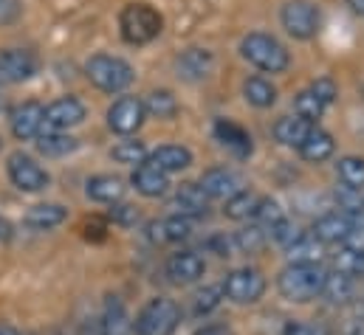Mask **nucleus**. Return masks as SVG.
Segmentation results:
<instances>
[{
    "instance_id": "obj_1",
    "label": "nucleus",
    "mask_w": 364,
    "mask_h": 335,
    "mask_svg": "<svg viewBox=\"0 0 364 335\" xmlns=\"http://www.w3.org/2000/svg\"><path fill=\"white\" fill-rule=\"evenodd\" d=\"M325 270L322 265H285L277 276V290L291 304H308L316 296H322Z\"/></svg>"
},
{
    "instance_id": "obj_2",
    "label": "nucleus",
    "mask_w": 364,
    "mask_h": 335,
    "mask_svg": "<svg viewBox=\"0 0 364 335\" xmlns=\"http://www.w3.org/2000/svg\"><path fill=\"white\" fill-rule=\"evenodd\" d=\"M164 28V17L150 3H127L119 14V34L130 45L153 43Z\"/></svg>"
},
{
    "instance_id": "obj_3",
    "label": "nucleus",
    "mask_w": 364,
    "mask_h": 335,
    "mask_svg": "<svg viewBox=\"0 0 364 335\" xmlns=\"http://www.w3.org/2000/svg\"><path fill=\"white\" fill-rule=\"evenodd\" d=\"M181 324V307L167 296H153L133 319V335H176Z\"/></svg>"
},
{
    "instance_id": "obj_4",
    "label": "nucleus",
    "mask_w": 364,
    "mask_h": 335,
    "mask_svg": "<svg viewBox=\"0 0 364 335\" xmlns=\"http://www.w3.org/2000/svg\"><path fill=\"white\" fill-rule=\"evenodd\" d=\"M85 77L102 93H122L136 79L133 65L127 60H122V57H113V54H96V57H91L85 62Z\"/></svg>"
},
{
    "instance_id": "obj_5",
    "label": "nucleus",
    "mask_w": 364,
    "mask_h": 335,
    "mask_svg": "<svg viewBox=\"0 0 364 335\" xmlns=\"http://www.w3.org/2000/svg\"><path fill=\"white\" fill-rule=\"evenodd\" d=\"M240 54H243L255 68H260V71H266V74H282V71L288 68V62H291L285 45H282L277 37L260 34V31L243 37Z\"/></svg>"
},
{
    "instance_id": "obj_6",
    "label": "nucleus",
    "mask_w": 364,
    "mask_h": 335,
    "mask_svg": "<svg viewBox=\"0 0 364 335\" xmlns=\"http://www.w3.org/2000/svg\"><path fill=\"white\" fill-rule=\"evenodd\" d=\"M223 299L235 304H257L266 293V276L257 268H235L223 279Z\"/></svg>"
},
{
    "instance_id": "obj_7",
    "label": "nucleus",
    "mask_w": 364,
    "mask_h": 335,
    "mask_svg": "<svg viewBox=\"0 0 364 335\" xmlns=\"http://www.w3.org/2000/svg\"><path fill=\"white\" fill-rule=\"evenodd\" d=\"M279 20H282V28L294 37V40H311L316 37L319 31V9L311 3V0H288L279 11Z\"/></svg>"
},
{
    "instance_id": "obj_8",
    "label": "nucleus",
    "mask_w": 364,
    "mask_h": 335,
    "mask_svg": "<svg viewBox=\"0 0 364 335\" xmlns=\"http://www.w3.org/2000/svg\"><path fill=\"white\" fill-rule=\"evenodd\" d=\"M6 172H9V180L20 192H28V194L48 189V183H51V175L26 153H11L6 161Z\"/></svg>"
},
{
    "instance_id": "obj_9",
    "label": "nucleus",
    "mask_w": 364,
    "mask_h": 335,
    "mask_svg": "<svg viewBox=\"0 0 364 335\" xmlns=\"http://www.w3.org/2000/svg\"><path fill=\"white\" fill-rule=\"evenodd\" d=\"M82 121H85V104L77 96H60L46 107L43 133H68Z\"/></svg>"
},
{
    "instance_id": "obj_10",
    "label": "nucleus",
    "mask_w": 364,
    "mask_h": 335,
    "mask_svg": "<svg viewBox=\"0 0 364 335\" xmlns=\"http://www.w3.org/2000/svg\"><path fill=\"white\" fill-rule=\"evenodd\" d=\"M144 104L136 96H119L110 107H107V127L119 136H133L141 124H144Z\"/></svg>"
},
{
    "instance_id": "obj_11",
    "label": "nucleus",
    "mask_w": 364,
    "mask_h": 335,
    "mask_svg": "<svg viewBox=\"0 0 364 335\" xmlns=\"http://www.w3.org/2000/svg\"><path fill=\"white\" fill-rule=\"evenodd\" d=\"M203 273H206V259L198 251L170 253L167 262H164V276H167V282H173V285H178V287L200 282Z\"/></svg>"
},
{
    "instance_id": "obj_12",
    "label": "nucleus",
    "mask_w": 364,
    "mask_h": 335,
    "mask_svg": "<svg viewBox=\"0 0 364 335\" xmlns=\"http://www.w3.org/2000/svg\"><path fill=\"white\" fill-rule=\"evenodd\" d=\"M40 71V60L26 48H3L0 51V82L17 84L31 79Z\"/></svg>"
},
{
    "instance_id": "obj_13",
    "label": "nucleus",
    "mask_w": 364,
    "mask_h": 335,
    "mask_svg": "<svg viewBox=\"0 0 364 335\" xmlns=\"http://www.w3.org/2000/svg\"><path fill=\"white\" fill-rule=\"evenodd\" d=\"M198 186L203 189V194H206L209 200H223V203L246 189L243 177H240L235 169H226V167L206 169V172L200 175V183H198Z\"/></svg>"
},
{
    "instance_id": "obj_14",
    "label": "nucleus",
    "mask_w": 364,
    "mask_h": 335,
    "mask_svg": "<svg viewBox=\"0 0 364 335\" xmlns=\"http://www.w3.org/2000/svg\"><path fill=\"white\" fill-rule=\"evenodd\" d=\"M43 116H46V107L40 101H23L20 107L11 110L9 116V127H11V136L17 141H34L40 133H43Z\"/></svg>"
},
{
    "instance_id": "obj_15",
    "label": "nucleus",
    "mask_w": 364,
    "mask_h": 335,
    "mask_svg": "<svg viewBox=\"0 0 364 335\" xmlns=\"http://www.w3.org/2000/svg\"><path fill=\"white\" fill-rule=\"evenodd\" d=\"M353 231V217L342 214V212H331V214H322L316 223H314V237L322 243V246H345L348 237Z\"/></svg>"
},
{
    "instance_id": "obj_16",
    "label": "nucleus",
    "mask_w": 364,
    "mask_h": 335,
    "mask_svg": "<svg viewBox=\"0 0 364 335\" xmlns=\"http://www.w3.org/2000/svg\"><path fill=\"white\" fill-rule=\"evenodd\" d=\"M173 214H181L189 220H200L209 214V197L203 194V189L198 183H183L173 194Z\"/></svg>"
},
{
    "instance_id": "obj_17",
    "label": "nucleus",
    "mask_w": 364,
    "mask_h": 335,
    "mask_svg": "<svg viewBox=\"0 0 364 335\" xmlns=\"http://www.w3.org/2000/svg\"><path fill=\"white\" fill-rule=\"evenodd\" d=\"M147 231H150V237H153L156 243H183V240L192 237L195 220L181 217V214H170V217H164V220L150 223Z\"/></svg>"
},
{
    "instance_id": "obj_18",
    "label": "nucleus",
    "mask_w": 364,
    "mask_h": 335,
    "mask_svg": "<svg viewBox=\"0 0 364 335\" xmlns=\"http://www.w3.org/2000/svg\"><path fill=\"white\" fill-rule=\"evenodd\" d=\"M102 333L105 335H133V319L119 296H107L102 304Z\"/></svg>"
},
{
    "instance_id": "obj_19",
    "label": "nucleus",
    "mask_w": 364,
    "mask_h": 335,
    "mask_svg": "<svg viewBox=\"0 0 364 335\" xmlns=\"http://www.w3.org/2000/svg\"><path fill=\"white\" fill-rule=\"evenodd\" d=\"M215 138H218L229 153H235L237 158H246V155H252V150H255L252 136H249L240 124L226 121V119H218V121H215Z\"/></svg>"
},
{
    "instance_id": "obj_20",
    "label": "nucleus",
    "mask_w": 364,
    "mask_h": 335,
    "mask_svg": "<svg viewBox=\"0 0 364 335\" xmlns=\"http://www.w3.org/2000/svg\"><path fill=\"white\" fill-rule=\"evenodd\" d=\"M176 71L186 82H200L212 74V54L206 48H189L176 60Z\"/></svg>"
},
{
    "instance_id": "obj_21",
    "label": "nucleus",
    "mask_w": 364,
    "mask_h": 335,
    "mask_svg": "<svg viewBox=\"0 0 364 335\" xmlns=\"http://www.w3.org/2000/svg\"><path fill=\"white\" fill-rule=\"evenodd\" d=\"M144 164L156 167L159 172H164V175H173V172H181V169H186L192 164V153L186 147H181V144H164V147L153 150Z\"/></svg>"
},
{
    "instance_id": "obj_22",
    "label": "nucleus",
    "mask_w": 364,
    "mask_h": 335,
    "mask_svg": "<svg viewBox=\"0 0 364 335\" xmlns=\"http://www.w3.org/2000/svg\"><path fill=\"white\" fill-rule=\"evenodd\" d=\"M65 220H68V209L60 206V203H37L23 217V223L34 231H51V229L63 226Z\"/></svg>"
},
{
    "instance_id": "obj_23",
    "label": "nucleus",
    "mask_w": 364,
    "mask_h": 335,
    "mask_svg": "<svg viewBox=\"0 0 364 335\" xmlns=\"http://www.w3.org/2000/svg\"><path fill=\"white\" fill-rule=\"evenodd\" d=\"M130 183H133V189H136L139 194H144V197H161V194H167V189H170V175L159 172V169L150 167V164H141V167L133 169Z\"/></svg>"
},
{
    "instance_id": "obj_24",
    "label": "nucleus",
    "mask_w": 364,
    "mask_h": 335,
    "mask_svg": "<svg viewBox=\"0 0 364 335\" xmlns=\"http://www.w3.org/2000/svg\"><path fill=\"white\" fill-rule=\"evenodd\" d=\"M316 124H311V121H305V119H299V116H282L277 124H274V138L279 141V144H285V147H302L305 144V138L311 136V130H314Z\"/></svg>"
},
{
    "instance_id": "obj_25",
    "label": "nucleus",
    "mask_w": 364,
    "mask_h": 335,
    "mask_svg": "<svg viewBox=\"0 0 364 335\" xmlns=\"http://www.w3.org/2000/svg\"><path fill=\"white\" fill-rule=\"evenodd\" d=\"M322 299H328L331 304H350L356 299V279H350L339 270H325Z\"/></svg>"
},
{
    "instance_id": "obj_26",
    "label": "nucleus",
    "mask_w": 364,
    "mask_h": 335,
    "mask_svg": "<svg viewBox=\"0 0 364 335\" xmlns=\"http://www.w3.org/2000/svg\"><path fill=\"white\" fill-rule=\"evenodd\" d=\"M285 256L291 265H322L325 259V246L314 237V234H299L288 248Z\"/></svg>"
},
{
    "instance_id": "obj_27",
    "label": "nucleus",
    "mask_w": 364,
    "mask_h": 335,
    "mask_svg": "<svg viewBox=\"0 0 364 335\" xmlns=\"http://www.w3.org/2000/svg\"><path fill=\"white\" fill-rule=\"evenodd\" d=\"M85 194H88L91 200H96V203L113 206V203H119V200L124 197V186H122V180L113 177V175H93L91 180L85 183Z\"/></svg>"
},
{
    "instance_id": "obj_28",
    "label": "nucleus",
    "mask_w": 364,
    "mask_h": 335,
    "mask_svg": "<svg viewBox=\"0 0 364 335\" xmlns=\"http://www.w3.org/2000/svg\"><path fill=\"white\" fill-rule=\"evenodd\" d=\"M34 147L46 158H63V155H71L80 147V141L68 133H40L34 138Z\"/></svg>"
},
{
    "instance_id": "obj_29",
    "label": "nucleus",
    "mask_w": 364,
    "mask_h": 335,
    "mask_svg": "<svg viewBox=\"0 0 364 335\" xmlns=\"http://www.w3.org/2000/svg\"><path fill=\"white\" fill-rule=\"evenodd\" d=\"M333 147H336L333 144V136L325 133V130H319V127H314L311 136L305 138V144L299 147V155L305 161H311V164H319V161H325V158L333 155Z\"/></svg>"
},
{
    "instance_id": "obj_30",
    "label": "nucleus",
    "mask_w": 364,
    "mask_h": 335,
    "mask_svg": "<svg viewBox=\"0 0 364 335\" xmlns=\"http://www.w3.org/2000/svg\"><path fill=\"white\" fill-rule=\"evenodd\" d=\"M144 113L153 119H173L178 113V99L170 90H153L144 96Z\"/></svg>"
},
{
    "instance_id": "obj_31",
    "label": "nucleus",
    "mask_w": 364,
    "mask_h": 335,
    "mask_svg": "<svg viewBox=\"0 0 364 335\" xmlns=\"http://www.w3.org/2000/svg\"><path fill=\"white\" fill-rule=\"evenodd\" d=\"M257 203H260V194H257V192L243 189L240 194H235V197H229V200H226L223 214H226L229 220H252V217H255V212H257Z\"/></svg>"
},
{
    "instance_id": "obj_32",
    "label": "nucleus",
    "mask_w": 364,
    "mask_h": 335,
    "mask_svg": "<svg viewBox=\"0 0 364 335\" xmlns=\"http://www.w3.org/2000/svg\"><path fill=\"white\" fill-rule=\"evenodd\" d=\"M220 302H223V287H220V285H206V287H200V290L189 299V313H192L195 319H203V316H209L212 310H218Z\"/></svg>"
},
{
    "instance_id": "obj_33",
    "label": "nucleus",
    "mask_w": 364,
    "mask_h": 335,
    "mask_svg": "<svg viewBox=\"0 0 364 335\" xmlns=\"http://www.w3.org/2000/svg\"><path fill=\"white\" fill-rule=\"evenodd\" d=\"M243 99L255 107H272L277 101V87L263 77H252L243 82Z\"/></svg>"
},
{
    "instance_id": "obj_34",
    "label": "nucleus",
    "mask_w": 364,
    "mask_h": 335,
    "mask_svg": "<svg viewBox=\"0 0 364 335\" xmlns=\"http://www.w3.org/2000/svg\"><path fill=\"white\" fill-rule=\"evenodd\" d=\"M147 147L144 141H136V138H127V141H119L113 150H110V158L116 164H127V167H141L147 161Z\"/></svg>"
},
{
    "instance_id": "obj_35",
    "label": "nucleus",
    "mask_w": 364,
    "mask_h": 335,
    "mask_svg": "<svg viewBox=\"0 0 364 335\" xmlns=\"http://www.w3.org/2000/svg\"><path fill=\"white\" fill-rule=\"evenodd\" d=\"M336 175L342 180V186H350V189H364V158L359 155H345L336 161Z\"/></svg>"
},
{
    "instance_id": "obj_36",
    "label": "nucleus",
    "mask_w": 364,
    "mask_h": 335,
    "mask_svg": "<svg viewBox=\"0 0 364 335\" xmlns=\"http://www.w3.org/2000/svg\"><path fill=\"white\" fill-rule=\"evenodd\" d=\"M255 226L260 229V231H272V229H277L282 220H285V212H282V206L277 203V200H272V197H260V203H257V212H255Z\"/></svg>"
},
{
    "instance_id": "obj_37",
    "label": "nucleus",
    "mask_w": 364,
    "mask_h": 335,
    "mask_svg": "<svg viewBox=\"0 0 364 335\" xmlns=\"http://www.w3.org/2000/svg\"><path fill=\"white\" fill-rule=\"evenodd\" d=\"M294 110H296V116H299V119H305V121L316 124V119H322V113H325V101H322L311 87H308V90L296 93V99H294Z\"/></svg>"
},
{
    "instance_id": "obj_38",
    "label": "nucleus",
    "mask_w": 364,
    "mask_h": 335,
    "mask_svg": "<svg viewBox=\"0 0 364 335\" xmlns=\"http://www.w3.org/2000/svg\"><path fill=\"white\" fill-rule=\"evenodd\" d=\"M333 270H339V273H345L350 279H359L364 273V256L359 251H353V248H348V246H342L339 251L333 253Z\"/></svg>"
},
{
    "instance_id": "obj_39",
    "label": "nucleus",
    "mask_w": 364,
    "mask_h": 335,
    "mask_svg": "<svg viewBox=\"0 0 364 335\" xmlns=\"http://www.w3.org/2000/svg\"><path fill=\"white\" fill-rule=\"evenodd\" d=\"M235 243H237V253H255L263 248V243H266V231H260L257 226L243 229V231H235Z\"/></svg>"
},
{
    "instance_id": "obj_40",
    "label": "nucleus",
    "mask_w": 364,
    "mask_h": 335,
    "mask_svg": "<svg viewBox=\"0 0 364 335\" xmlns=\"http://www.w3.org/2000/svg\"><path fill=\"white\" fill-rule=\"evenodd\" d=\"M206 248H209V251H215L218 256H237V243H235V234H226V231H220V234L209 237Z\"/></svg>"
},
{
    "instance_id": "obj_41",
    "label": "nucleus",
    "mask_w": 364,
    "mask_h": 335,
    "mask_svg": "<svg viewBox=\"0 0 364 335\" xmlns=\"http://www.w3.org/2000/svg\"><path fill=\"white\" fill-rule=\"evenodd\" d=\"M110 220L116 223V226H133L136 220H139V209L136 206H130V203H113L110 206Z\"/></svg>"
},
{
    "instance_id": "obj_42",
    "label": "nucleus",
    "mask_w": 364,
    "mask_h": 335,
    "mask_svg": "<svg viewBox=\"0 0 364 335\" xmlns=\"http://www.w3.org/2000/svg\"><path fill=\"white\" fill-rule=\"evenodd\" d=\"M269 234H272V240L277 243V246L288 248V246H291V243H294V240H296V237H299L302 231H299V229H296V226H294V223H291V220L285 217V220H282V223H279L277 229H272Z\"/></svg>"
},
{
    "instance_id": "obj_43",
    "label": "nucleus",
    "mask_w": 364,
    "mask_h": 335,
    "mask_svg": "<svg viewBox=\"0 0 364 335\" xmlns=\"http://www.w3.org/2000/svg\"><path fill=\"white\" fill-rule=\"evenodd\" d=\"M282 335H331V330L319 322H288Z\"/></svg>"
},
{
    "instance_id": "obj_44",
    "label": "nucleus",
    "mask_w": 364,
    "mask_h": 335,
    "mask_svg": "<svg viewBox=\"0 0 364 335\" xmlns=\"http://www.w3.org/2000/svg\"><path fill=\"white\" fill-rule=\"evenodd\" d=\"M311 90L325 101V107H328V104H333V101H336V96H339V87H336V82H333L331 77L316 79V82L311 84Z\"/></svg>"
},
{
    "instance_id": "obj_45",
    "label": "nucleus",
    "mask_w": 364,
    "mask_h": 335,
    "mask_svg": "<svg viewBox=\"0 0 364 335\" xmlns=\"http://www.w3.org/2000/svg\"><path fill=\"white\" fill-rule=\"evenodd\" d=\"M20 14H23V3L20 0H0V26L17 23Z\"/></svg>"
},
{
    "instance_id": "obj_46",
    "label": "nucleus",
    "mask_w": 364,
    "mask_h": 335,
    "mask_svg": "<svg viewBox=\"0 0 364 335\" xmlns=\"http://www.w3.org/2000/svg\"><path fill=\"white\" fill-rule=\"evenodd\" d=\"M77 335H105L102 333V322H99V316H88V319L80 324Z\"/></svg>"
},
{
    "instance_id": "obj_47",
    "label": "nucleus",
    "mask_w": 364,
    "mask_h": 335,
    "mask_svg": "<svg viewBox=\"0 0 364 335\" xmlns=\"http://www.w3.org/2000/svg\"><path fill=\"white\" fill-rule=\"evenodd\" d=\"M192 335H232V330H229L226 324H206V327L195 330Z\"/></svg>"
},
{
    "instance_id": "obj_48",
    "label": "nucleus",
    "mask_w": 364,
    "mask_h": 335,
    "mask_svg": "<svg viewBox=\"0 0 364 335\" xmlns=\"http://www.w3.org/2000/svg\"><path fill=\"white\" fill-rule=\"evenodd\" d=\"M11 237H14V226L6 217H0V243H9Z\"/></svg>"
},
{
    "instance_id": "obj_49",
    "label": "nucleus",
    "mask_w": 364,
    "mask_h": 335,
    "mask_svg": "<svg viewBox=\"0 0 364 335\" xmlns=\"http://www.w3.org/2000/svg\"><path fill=\"white\" fill-rule=\"evenodd\" d=\"M348 6H350V11H353V14L364 17V0H348Z\"/></svg>"
},
{
    "instance_id": "obj_50",
    "label": "nucleus",
    "mask_w": 364,
    "mask_h": 335,
    "mask_svg": "<svg viewBox=\"0 0 364 335\" xmlns=\"http://www.w3.org/2000/svg\"><path fill=\"white\" fill-rule=\"evenodd\" d=\"M0 335H20L11 324H0Z\"/></svg>"
},
{
    "instance_id": "obj_51",
    "label": "nucleus",
    "mask_w": 364,
    "mask_h": 335,
    "mask_svg": "<svg viewBox=\"0 0 364 335\" xmlns=\"http://www.w3.org/2000/svg\"><path fill=\"white\" fill-rule=\"evenodd\" d=\"M23 335H37V333H23Z\"/></svg>"
},
{
    "instance_id": "obj_52",
    "label": "nucleus",
    "mask_w": 364,
    "mask_h": 335,
    "mask_svg": "<svg viewBox=\"0 0 364 335\" xmlns=\"http://www.w3.org/2000/svg\"><path fill=\"white\" fill-rule=\"evenodd\" d=\"M362 93H364V84H362Z\"/></svg>"
},
{
    "instance_id": "obj_53",
    "label": "nucleus",
    "mask_w": 364,
    "mask_h": 335,
    "mask_svg": "<svg viewBox=\"0 0 364 335\" xmlns=\"http://www.w3.org/2000/svg\"><path fill=\"white\" fill-rule=\"evenodd\" d=\"M362 256H364V251H362Z\"/></svg>"
}]
</instances>
